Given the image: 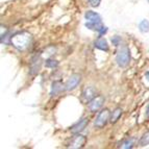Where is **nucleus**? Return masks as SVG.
Here are the masks:
<instances>
[{"label":"nucleus","mask_w":149,"mask_h":149,"mask_svg":"<svg viewBox=\"0 0 149 149\" xmlns=\"http://www.w3.org/2000/svg\"><path fill=\"white\" fill-rule=\"evenodd\" d=\"M116 62L122 68H125L129 64V62H130V52H129V49L126 46H122L118 50L117 55H116Z\"/></svg>","instance_id":"nucleus-2"},{"label":"nucleus","mask_w":149,"mask_h":149,"mask_svg":"<svg viewBox=\"0 0 149 149\" xmlns=\"http://www.w3.org/2000/svg\"><path fill=\"white\" fill-rule=\"evenodd\" d=\"M41 64H42V60H41V56H35L32 58L31 64H30V71L29 73L31 75L37 74L41 69Z\"/></svg>","instance_id":"nucleus-7"},{"label":"nucleus","mask_w":149,"mask_h":149,"mask_svg":"<svg viewBox=\"0 0 149 149\" xmlns=\"http://www.w3.org/2000/svg\"><path fill=\"white\" fill-rule=\"evenodd\" d=\"M147 1H148V2H149V0H147Z\"/></svg>","instance_id":"nucleus-22"},{"label":"nucleus","mask_w":149,"mask_h":149,"mask_svg":"<svg viewBox=\"0 0 149 149\" xmlns=\"http://www.w3.org/2000/svg\"><path fill=\"white\" fill-rule=\"evenodd\" d=\"M103 103H104V98H103V96H96L95 98H93L91 101H89L88 107H89L90 112L96 113L97 111L103 105Z\"/></svg>","instance_id":"nucleus-4"},{"label":"nucleus","mask_w":149,"mask_h":149,"mask_svg":"<svg viewBox=\"0 0 149 149\" xmlns=\"http://www.w3.org/2000/svg\"><path fill=\"white\" fill-rule=\"evenodd\" d=\"M10 43L15 48L20 51H24L29 47L31 43V35L27 31H20L10 37Z\"/></svg>","instance_id":"nucleus-1"},{"label":"nucleus","mask_w":149,"mask_h":149,"mask_svg":"<svg viewBox=\"0 0 149 149\" xmlns=\"http://www.w3.org/2000/svg\"><path fill=\"white\" fill-rule=\"evenodd\" d=\"M109 117H111V114H109V111L107 109H102L101 112L98 114L96 120H95V126L96 127H103L105 124L107 123V121L109 120Z\"/></svg>","instance_id":"nucleus-3"},{"label":"nucleus","mask_w":149,"mask_h":149,"mask_svg":"<svg viewBox=\"0 0 149 149\" xmlns=\"http://www.w3.org/2000/svg\"><path fill=\"white\" fill-rule=\"evenodd\" d=\"M88 2H89L90 5L93 6V8H97V6H99L101 0H88Z\"/></svg>","instance_id":"nucleus-18"},{"label":"nucleus","mask_w":149,"mask_h":149,"mask_svg":"<svg viewBox=\"0 0 149 149\" xmlns=\"http://www.w3.org/2000/svg\"><path fill=\"white\" fill-rule=\"evenodd\" d=\"M82 97L86 101H91L93 98L96 97V90L93 87H87L82 92Z\"/></svg>","instance_id":"nucleus-10"},{"label":"nucleus","mask_w":149,"mask_h":149,"mask_svg":"<svg viewBox=\"0 0 149 149\" xmlns=\"http://www.w3.org/2000/svg\"><path fill=\"white\" fill-rule=\"evenodd\" d=\"M145 77L147 78V80L149 81V71H147L146 73H145Z\"/></svg>","instance_id":"nucleus-20"},{"label":"nucleus","mask_w":149,"mask_h":149,"mask_svg":"<svg viewBox=\"0 0 149 149\" xmlns=\"http://www.w3.org/2000/svg\"><path fill=\"white\" fill-rule=\"evenodd\" d=\"M80 79H81V76L79 74H72L69 77V79L67 80L66 85H65V90L66 91H72V90H74L80 82Z\"/></svg>","instance_id":"nucleus-5"},{"label":"nucleus","mask_w":149,"mask_h":149,"mask_svg":"<svg viewBox=\"0 0 149 149\" xmlns=\"http://www.w3.org/2000/svg\"><path fill=\"white\" fill-rule=\"evenodd\" d=\"M95 47H96L97 49L102 50V51H107V50H109L107 41L105 40L104 38H102V36H99V38L95 41Z\"/></svg>","instance_id":"nucleus-11"},{"label":"nucleus","mask_w":149,"mask_h":149,"mask_svg":"<svg viewBox=\"0 0 149 149\" xmlns=\"http://www.w3.org/2000/svg\"><path fill=\"white\" fill-rule=\"evenodd\" d=\"M146 115H147V118L149 119V105L148 107H147V111H146Z\"/></svg>","instance_id":"nucleus-21"},{"label":"nucleus","mask_w":149,"mask_h":149,"mask_svg":"<svg viewBox=\"0 0 149 149\" xmlns=\"http://www.w3.org/2000/svg\"><path fill=\"white\" fill-rule=\"evenodd\" d=\"M88 122L89 121H88V119H86V118L79 120V122H77L76 124L72 126L71 132H72V134H79L80 132H82V130L86 128V126L88 125Z\"/></svg>","instance_id":"nucleus-8"},{"label":"nucleus","mask_w":149,"mask_h":149,"mask_svg":"<svg viewBox=\"0 0 149 149\" xmlns=\"http://www.w3.org/2000/svg\"><path fill=\"white\" fill-rule=\"evenodd\" d=\"M65 86L63 85L61 81H54L52 84V87H51V91H50V96L54 97L56 95H58L63 90L65 89Z\"/></svg>","instance_id":"nucleus-12"},{"label":"nucleus","mask_w":149,"mask_h":149,"mask_svg":"<svg viewBox=\"0 0 149 149\" xmlns=\"http://www.w3.org/2000/svg\"><path fill=\"white\" fill-rule=\"evenodd\" d=\"M121 147H122V148H125V149L132 148V147H134V139H130V140H127V141H125Z\"/></svg>","instance_id":"nucleus-17"},{"label":"nucleus","mask_w":149,"mask_h":149,"mask_svg":"<svg viewBox=\"0 0 149 149\" xmlns=\"http://www.w3.org/2000/svg\"><path fill=\"white\" fill-rule=\"evenodd\" d=\"M86 142H87V138L85 136H81V134H77L75 137H73V139L71 140L69 145V148H81V147L85 146Z\"/></svg>","instance_id":"nucleus-6"},{"label":"nucleus","mask_w":149,"mask_h":149,"mask_svg":"<svg viewBox=\"0 0 149 149\" xmlns=\"http://www.w3.org/2000/svg\"><path fill=\"white\" fill-rule=\"evenodd\" d=\"M86 19H87L89 22H92V23H102L101 20V17H100L99 14H97V13L93 12V10H88L86 13L85 15Z\"/></svg>","instance_id":"nucleus-9"},{"label":"nucleus","mask_w":149,"mask_h":149,"mask_svg":"<svg viewBox=\"0 0 149 149\" xmlns=\"http://www.w3.org/2000/svg\"><path fill=\"white\" fill-rule=\"evenodd\" d=\"M139 29L143 33H146L149 31V21L148 20H142L139 24Z\"/></svg>","instance_id":"nucleus-14"},{"label":"nucleus","mask_w":149,"mask_h":149,"mask_svg":"<svg viewBox=\"0 0 149 149\" xmlns=\"http://www.w3.org/2000/svg\"><path fill=\"white\" fill-rule=\"evenodd\" d=\"M121 115H122V109H120V107H117V109H115L114 112L111 114L109 121L112 122V123H116V122L119 120V118L121 117Z\"/></svg>","instance_id":"nucleus-13"},{"label":"nucleus","mask_w":149,"mask_h":149,"mask_svg":"<svg viewBox=\"0 0 149 149\" xmlns=\"http://www.w3.org/2000/svg\"><path fill=\"white\" fill-rule=\"evenodd\" d=\"M45 66L47 68H56L58 66V62L53 58H48L45 61Z\"/></svg>","instance_id":"nucleus-16"},{"label":"nucleus","mask_w":149,"mask_h":149,"mask_svg":"<svg viewBox=\"0 0 149 149\" xmlns=\"http://www.w3.org/2000/svg\"><path fill=\"white\" fill-rule=\"evenodd\" d=\"M112 42H113V44H114L115 46H119L120 42H121V38L118 37V36H116V37H114L112 39Z\"/></svg>","instance_id":"nucleus-19"},{"label":"nucleus","mask_w":149,"mask_h":149,"mask_svg":"<svg viewBox=\"0 0 149 149\" xmlns=\"http://www.w3.org/2000/svg\"><path fill=\"white\" fill-rule=\"evenodd\" d=\"M139 144H140V146H142V147L149 145V132H145V134L142 136L141 140H140V142H139Z\"/></svg>","instance_id":"nucleus-15"}]
</instances>
